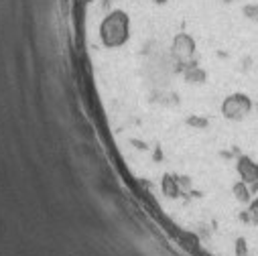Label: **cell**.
Listing matches in <instances>:
<instances>
[{
    "label": "cell",
    "instance_id": "7a4b0ae2",
    "mask_svg": "<svg viewBox=\"0 0 258 256\" xmlns=\"http://www.w3.org/2000/svg\"><path fill=\"white\" fill-rule=\"evenodd\" d=\"M218 3H220V5H232L234 0H218Z\"/></svg>",
    "mask_w": 258,
    "mask_h": 256
},
{
    "label": "cell",
    "instance_id": "6da1fadb",
    "mask_svg": "<svg viewBox=\"0 0 258 256\" xmlns=\"http://www.w3.org/2000/svg\"><path fill=\"white\" fill-rule=\"evenodd\" d=\"M242 15L250 21V23H258V3H250L242 7Z\"/></svg>",
    "mask_w": 258,
    "mask_h": 256
}]
</instances>
